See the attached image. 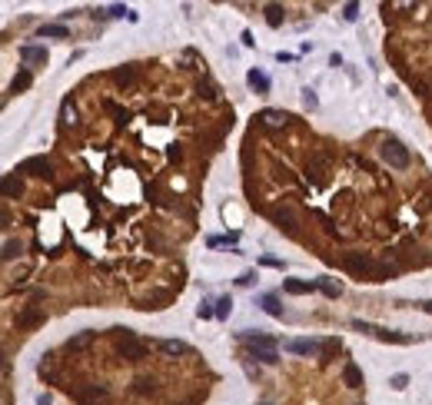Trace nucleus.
Returning <instances> with one entry per match:
<instances>
[{
    "label": "nucleus",
    "instance_id": "35",
    "mask_svg": "<svg viewBox=\"0 0 432 405\" xmlns=\"http://www.w3.org/2000/svg\"><path fill=\"white\" fill-rule=\"evenodd\" d=\"M256 282V272H243L240 279H236V286H253Z\"/></svg>",
    "mask_w": 432,
    "mask_h": 405
},
{
    "label": "nucleus",
    "instance_id": "18",
    "mask_svg": "<svg viewBox=\"0 0 432 405\" xmlns=\"http://www.w3.org/2000/svg\"><path fill=\"white\" fill-rule=\"evenodd\" d=\"M113 80H117L120 87H133L136 83V64H127V67H120V70H113Z\"/></svg>",
    "mask_w": 432,
    "mask_h": 405
},
{
    "label": "nucleus",
    "instance_id": "30",
    "mask_svg": "<svg viewBox=\"0 0 432 405\" xmlns=\"http://www.w3.org/2000/svg\"><path fill=\"white\" fill-rule=\"evenodd\" d=\"M196 90H200V96H206V100H213V96H216V87H213V83H206V80H200Z\"/></svg>",
    "mask_w": 432,
    "mask_h": 405
},
{
    "label": "nucleus",
    "instance_id": "32",
    "mask_svg": "<svg viewBox=\"0 0 432 405\" xmlns=\"http://www.w3.org/2000/svg\"><path fill=\"white\" fill-rule=\"evenodd\" d=\"M389 385H392V389H406V385H409V375H406V372H396V375L389 379Z\"/></svg>",
    "mask_w": 432,
    "mask_h": 405
},
{
    "label": "nucleus",
    "instance_id": "1",
    "mask_svg": "<svg viewBox=\"0 0 432 405\" xmlns=\"http://www.w3.org/2000/svg\"><path fill=\"white\" fill-rule=\"evenodd\" d=\"M236 339L246 342V356H249V359H256V362H263V366H273V362H280V352H276V339H269V335L246 329V332H236Z\"/></svg>",
    "mask_w": 432,
    "mask_h": 405
},
{
    "label": "nucleus",
    "instance_id": "17",
    "mask_svg": "<svg viewBox=\"0 0 432 405\" xmlns=\"http://www.w3.org/2000/svg\"><path fill=\"white\" fill-rule=\"evenodd\" d=\"M372 335L383 339V342H396V345H409V342H412L406 332H392V329H383V326H376V332H372Z\"/></svg>",
    "mask_w": 432,
    "mask_h": 405
},
{
    "label": "nucleus",
    "instance_id": "16",
    "mask_svg": "<svg viewBox=\"0 0 432 405\" xmlns=\"http://www.w3.org/2000/svg\"><path fill=\"white\" fill-rule=\"evenodd\" d=\"M283 289H286L289 296H309L312 289H319V286H316V282H303V279H286Z\"/></svg>",
    "mask_w": 432,
    "mask_h": 405
},
{
    "label": "nucleus",
    "instance_id": "31",
    "mask_svg": "<svg viewBox=\"0 0 432 405\" xmlns=\"http://www.w3.org/2000/svg\"><path fill=\"white\" fill-rule=\"evenodd\" d=\"M259 266H269V269H286L283 259H273V256H259Z\"/></svg>",
    "mask_w": 432,
    "mask_h": 405
},
{
    "label": "nucleus",
    "instance_id": "25",
    "mask_svg": "<svg viewBox=\"0 0 432 405\" xmlns=\"http://www.w3.org/2000/svg\"><path fill=\"white\" fill-rule=\"evenodd\" d=\"M316 286H319V293H322V296H329V299H336V296L343 293V286H339V282H333V279H326V276L316 279Z\"/></svg>",
    "mask_w": 432,
    "mask_h": 405
},
{
    "label": "nucleus",
    "instance_id": "22",
    "mask_svg": "<svg viewBox=\"0 0 432 405\" xmlns=\"http://www.w3.org/2000/svg\"><path fill=\"white\" fill-rule=\"evenodd\" d=\"M263 10H266V24H269V27H280L283 20H286V10H283L280 4H266Z\"/></svg>",
    "mask_w": 432,
    "mask_h": 405
},
{
    "label": "nucleus",
    "instance_id": "2",
    "mask_svg": "<svg viewBox=\"0 0 432 405\" xmlns=\"http://www.w3.org/2000/svg\"><path fill=\"white\" fill-rule=\"evenodd\" d=\"M120 332V339H117V356L123 359V362H143L146 356H150V342L146 339H136L130 329H117Z\"/></svg>",
    "mask_w": 432,
    "mask_h": 405
},
{
    "label": "nucleus",
    "instance_id": "24",
    "mask_svg": "<svg viewBox=\"0 0 432 405\" xmlns=\"http://www.w3.org/2000/svg\"><path fill=\"white\" fill-rule=\"evenodd\" d=\"M259 306H263L266 312H269V316H276V319H283L286 316V312H283V306H280V299H276V296H259Z\"/></svg>",
    "mask_w": 432,
    "mask_h": 405
},
{
    "label": "nucleus",
    "instance_id": "14",
    "mask_svg": "<svg viewBox=\"0 0 432 405\" xmlns=\"http://www.w3.org/2000/svg\"><path fill=\"white\" fill-rule=\"evenodd\" d=\"M20 193H24L20 173H4V199H17Z\"/></svg>",
    "mask_w": 432,
    "mask_h": 405
},
{
    "label": "nucleus",
    "instance_id": "26",
    "mask_svg": "<svg viewBox=\"0 0 432 405\" xmlns=\"http://www.w3.org/2000/svg\"><path fill=\"white\" fill-rule=\"evenodd\" d=\"M33 83V77H30V70H20L14 80H10V93H20V90H27Z\"/></svg>",
    "mask_w": 432,
    "mask_h": 405
},
{
    "label": "nucleus",
    "instance_id": "21",
    "mask_svg": "<svg viewBox=\"0 0 432 405\" xmlns=\"http://www.w3.org/2000/svg\"><path fill=\"white\" fill-rule=\"evenodd\" d=\"M160 352H163V356H186L190 349H186V342H180V339H163L160 342Z\"/></svg>",
    "mask_w": 432,
    "mask_h": 405
},
{
    "label": "nucleus",
    "instance_id": "13",
    "mask_svg": "<svg viewBox=\"0 0 432 405\" xmlns=\"http://www.w3.org/2000/svg\"><path fill=\"white\" fill-rule=\"evenodd\" d=\"M343 382H346V389H362V369L356 366V362H346L343 366Z\"/></svg>",
    "mask_w": 432,
    "mask_h": 405
},
{
    "label": "nucleus",
    "instance_id": "9",
    "mask_svg": "<svg viewBox=\"0 0 432 405\" xmlns=\"http://www.w3.org/2000/svg\"><path fill=\"white\" fill-rule=\"evenodd\" d=\"M329 173V156H322V153H316V156L306 163V176H309L312 183H322Z\"/></svg>",
    "mask_w": 432,
    "mask_h": 405
},
{
    "label": "nucleus",
    "instance_id": "10",
    "mask_svg": "<svg viewBox=\"0 0 432 405\" xmlns=\"http://www.w3.org/2000/svg\"><path fill=\"white\" fill-rule=\"evenodd\" d=\"M269 216H273V222H276L280 229H286V233H296L299 219H296V213H293L289 206H276V209H273Z\"/></svg>",
    "mask_w": 432,
    "mask_h": 405
},
{
    "label": "nucleus",
    "instance_id": "3",
    "mask_svg": "<svg viewBox=\"0 0 432 405\" xmlns=\"http://www.w3.org/2000/svg\"><path fill=\"white\" fill-rule=\"evenodd\" d=\"M379 156H383L389 166H396V169H406L409 163H412V156H409V146L399 143L396 136H386V140H383V146H379Z\"/></svg>",
    "mask_w": 432,
    "mask_h": 405
},
{
    "label": "nucleus",
    "instance_id": "27",
    "mask_svg": "<svg viewBox=\"0 0 432 405\" xmlns=\"http://www.w3.org/2000/svg\"><path fill=\"white\" fill-rule=\"evenodd\" d=\"M20 253H24V243H20V239H7V243H4V262L17 259Z\"/></svg>",
    "mask_w": 432,
    "mask_h": 405
},
{
    "label": "nucleus",
    "instance_id": "39",
    "mask_svg": "<svg viewBox=\"0 0 432 405\" xmlns=\"http://www.w3.org/2000/svg\"><path fill=\"white\" fill-rule=\"evenodd\" d=\"M276 60H280V64H293L296 56H293V53H283V50H280V53H276Z\"/></svg>",
    "mask_w": 432,
    "mask_h": 405
},
{
    "label": "nucleus",
    "instance_id": "41",
    "mask_svg": "<svg viewBox=\"0 0 432 405\" xmlns=\"http://www.w3.org/2000/svg\"><path fill=\"white\" fill-rule=\"evenodd\" d=\"M422 309H425V312H432V299H429V302H425V306H422Z\"/></svg>",
    "mask_w": 432,
    "mask_h": 405
},
{
    "label": "nucleus",
    "instance_id": "8",
    "mask_svg": "<svg viewBox=\"0 0 432 405\" xmlns=\"http://www.w3.org/2000/svg\"><path fill=\"white\" fill-rule=\"evenodd\" d=\"M43 319H47V312H43L40 306H27L24 312H17V326L20 329H33V326H43Z\"/></svg>",
    "mask_w": 432,
    "mask_h": 405
},
{
    "label": "nucleus",
    "instance_id": "15",
    "mask_svg": "<svg viewBox=\"0 0 432 405\" xmlns=\"http://www.w3.org/2000/svg\"><path fill=\"white\" fill-rule=\"evenodd\" d=\"M20 60H24V64H47V50L27 43V47H20Z\"/></svg>",
    "mask_w": 432,
    "mask_h": 405
},
{
    "label": "nucleus",
    "instance_id": "11",
    "mask_svg": "<svg viewBox=\"0 0 432 405\" xmlns=\"http://www.w3.org/2000/svg\"><path fill=\"white\" fill-rule=\"evenodd\" d=\"M283 345H286V352H293V356H316V352H319V342L316 339H286Z\"/></svg>",
    "mask_w": 432,
    "mask_h": 405
},
{
    "label": "nucleus",
    "instance_id": "19",
    "mask_svg": "<svg viewBox=\"0 0 432 405\" xmlns=\"http://www.w3.org/2000/svg\"><path fill=\"white\" fill-rule=\"evenodd\" d=\"M96 339V332H77V335H70V339H67V352H77V349H83V345H90V342Z\"/></svg>",
    "mask_w": 432,
    "mask_h": 405
},
{
    "label": "nucleus",
    "instance_id": "38",
    "mask_svg": "<svg viewBox=\"0 0 432 405\" xmlns=\"http://www.w3.org/2000/svg\"><path fill=\"white\" fill-rule=\"evenodd\" d=\"M240 40H243V47H253V43H256V40H253V33H249V30H243V37H240Z\"/></svg>",
    "mask_w": 432,
    "mask_h": 405
},
{
    "label": "nucleus",
    "instance_id": "42",
    "mask_svg": "<svg viewBox=\"0 0 432 405\" xmlns=\"http://www.w3.org/2000/svg\"><path fill=\"white\" fill-rule=\"evenodd\" d=\"M263 405H269V402H263Z\"/></svg>",
    "mask_w": 432,
    "mask_h": 405
},
{
    "label": "nucleus",
    "instance_id": "12",
    "mask_svg": "<svg viewBox=\"0 0 432 405\" xmlns=\"http://www.w3.org/2000/svg\"><path fill=\"white\" fill-rule=\"evenodd\" d=\"M246 83H249V90H256L259 96H266V93H269V87H273L269 77H266L263 70H256V67H253V70L246 73Z\"/></svg>",
    "mask_w": 432,
    "mask_h": 405
},
{
    "label": "nucleus",
    "instance_id": "37",
    "mask_svg": "<svg viewBox=\"0 0 432 405\" xmlns=\"http://www.w3.org/2000/svg\"><path fill=\"white\" fill-rule=\"evenodd\" d=\"M123 14H130V10H127V7H120V4H117V7H110V10H106V17H123Z\"/></svg>",
    "mask_w": 432,
    "mask_h": 405
},
{
    "label": "nucleus",
    "instance_id": "6",
    "mask_svg": "<svg viewBox=\"0 0 432 405\" xmlns=\"http://www.w3.org/2000/svg\"><path fill=\"white\" fill-rule=\"evenodd\" d=\"M289 113H283V110H263L256 117V123L259 127H266V130H283V127H289Z\"/></svg>",
    "mask_w": 432,
    "mask_h": 405
},
{
    "label": "nucleus",
    "instance_id": "5",
    "mask_svg": "<svg viewBox=\"0 0 432 405\" xmlns=\"http://www.w3.org/2000/svg\"><path fill=\"white\" fill-rule=\"evenodd\" d=\"M343 266L349 272H356V276H362V279H376L379 259H372L369 253H346L343 256Z\"/></svg>",
    "mask_w": 432,
    "mask_h": 405
},
{
    "label": "nucleus",
    "instance_id": "33",
    "mask_svg": "<svg viewBox=\"0 0 432 405\" xmlns=\"http://www.w3.org/2000/svg\"><path fill=\"white\" fill-rule=\"evenodd\" d=\"M303 103H306V106H309V110H316V106H319V100H316V93H312V90H309V87H306V90H303Z\"/></svg>",
    "mask_w": 432,
    "mask_h": 405
},
{
    "label": "nucleus",
    "instance_id": "34",
    "mask_svg": "<svg viewBox=\"0 0 432 405\" xmlns=\"http://www.w3.org/2000/svg\"><path fill=\"white\" fill-rule=\"evenodd\" d=\"M343 17H346V20H356V17H359V4H346Z\"/></svg>",
    "mask_w": 432,
    "mask_h": 405
},
{
    "label": "nucleus",
    "instance_id": "29",
    "mask_svg": "<svg viewBox=\"0 0 432 405\" xmlns=\"http://www.w3.org/2000/svg\"><path fill=\"white\" fill-rule=\"evenodd\" d=\"M196 316H200V319H213V316H216V302L203 299L200 306H196Z\"/></svg>",
    "mask_w": 432,
    "mask_h": 405
},
{
    "label": "nucleus",
    "instance_id": "23",
    "mask_svg": "<svg viewBox=\"0 0 432 405\" xmlns=\"http://www.w3.org/2000/svg\"><path fill=\"white\" fill-rule=\"evenodd\" d=\"M37 37H70V30H67L64 24H43V27H37Z\"/></svg>",
    "mask_w": 432,
    "mask_h": 405
},
{
    "label": "nucleus",
    "instance_id": "36",
    "mask_svg": "<svg viewBox=\"0 0 432 405\" xmlns=\"http://www.w3.org/2000/svg\"><path fill=\"white\" fill-rule=\"evenodd\" d=\"M64 120H67V123H70V127H73V123H77V110H73L70 103H64Z\"/></svg>",
    "mask_w": 432,
    "mask_h": 405
},
{
    "label": "nucleus",
    "instance_id": "7",
    "mask_svg": "<svg viewBox=\"0 0 432 405\" xmlns=\"http://www.w3.org/2000/svg\"><path fill=\"white\" fill-rule=\"evenodd\" d=\"M20 173L40 176V180H53V166H50V159H43V156H33V159H27L24 166H20Z\"/></svg>",
    "mask_w": 432,
    "mask_h": 405
},
{
    "label": "nucleus",
    "instance_id": "4",
    "mask_svg": "<svg viewBox=\"0 0 432 405\" xmlns=\"http://www.w3.org/2000/svg\"><path fill=\"white\" fill-rule=\"evenodd\" d=\"M70 395L77 405H110V389L106 385H96V382H83Z\"/></svg>",
    "mask_w": 432,
    "mask_h": 405
},
{
    "label": "nucleus",
    "instance_id": "20",
    "mask_svg": "<svg viewBox=\"0 0 432 405\" xmlns=\"http://www.w3.org/2000/svg\"><path fill=\"white\" fill-rule=\"evenodd\" d=\"M133 392L136 395H150V392H156V379H153V375H136L133 379Z\"/></svg>",
    "mask_w": 432,
    "mask_h": 405
},
{
    "label": "nucleus",
    "instance_id": "28",
    "mask_svg": "<svg viewBox=\"0 0 432 405\" xmlns=\"http://www.w3.org/2000/svg\"><path fill=\"white\" fill-rule=\"evenodd\" d=\"M230 312H233V299L230 296H220L216 299V319H230Z\"/></svg>",
    "mask_w": 432,
    "mask_h": 405
},
{
    "label": "nucleus",
    "instance_id": "40",
    "mask_svg": "<svg viewBox=\"0 0 432 405\" xmlns=\"http://www.w3.org/2000/svg\"><path fill=\"white\" fill-rule=\"evenodd\" d=\"M37 405H50V395H40V398H37Z\"/></svg>",
    "mask_w": 432,
    "mask_h": 405
}]
</instances>
